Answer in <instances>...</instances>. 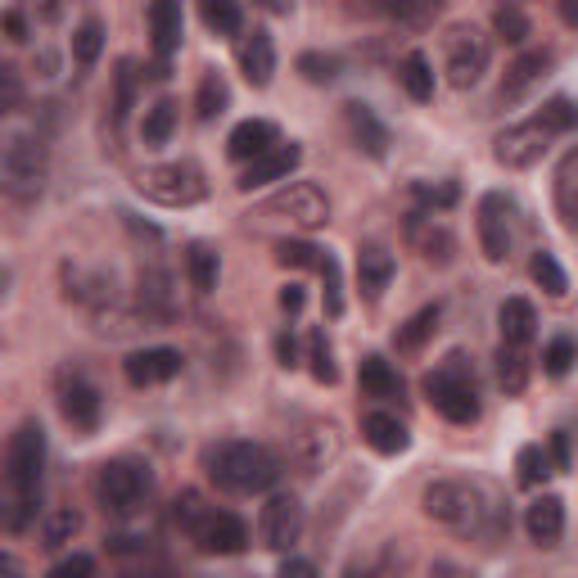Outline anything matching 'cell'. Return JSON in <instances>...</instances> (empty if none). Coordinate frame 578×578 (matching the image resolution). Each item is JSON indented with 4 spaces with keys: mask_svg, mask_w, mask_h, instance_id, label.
<instances>
[{
    "mask_svg": "<svg viewBox=\"0 0 578 578\" xmlns=\"http://www.w3.org/2000/svg\"><path fill=\"white\" fill-rule=\"evenodd\" d=\"M317 258H321V249H312L303 240H280L276 245V262L280 267H317Z\"/></svg>",
    "mask_w": 578,
    "mask_h": 578,
    "instance_id": "49",
    "label": "cell"
},
{
    "mask_svg": "<svg viewBox=\"0 0 578 578\" xmlns=\"http://www.w3.org/2000/svg\"><path fill=\"white\" fill-rule=\"evenodd\" d=\"M50 177V150L41 136H14L0 150V190L14 199H37Z\"/></svg>",
    "mask_w": 578,
    "mask_h": 578,
    "instance_id": "4",
    "label": "cell"
},
{
    "mask_svg": "<svg viewBox=\"0 0 578 578\" xmlns=\"http://www.w3.org/2000/svg\"><path fill=\"white\" fill-rule=\"evenodd\" d=\"M131 104H136V63L122 59L118 63V87H113V122H127Z\"/></svg>",
    "mask_w": 578,
    "mask_h": 578,
    "instance_id": "45",
    "label": "cell"
},
{
    "mask_svg": "<svg viewBox=\"0 0 578 578\" xmlns=\"http://www.w3.org/2000/svg\"><path fill=\"white\" fill-rule=\"evenodd\" d=\"M199 14L208 23V32H217V37H236L245 28L240 0H199Z\"/></svg>",
    "mask_w": 578,
    "mask_h": 578,
    "instance_id": "34",
    "label": "cell"
},
{
    "mask_svg": "<svg viewBox=\"0 0 578 578\" xmlns=\"http://www.w3.org/2000/svg\"><path fill=\"white\" fill-rule=\"evenodd\" d=\"M308 367H312V376H317L321 385H335V380H339L335 352H330V343H326V335H321V330H312V335H308Z\"/></svg>",
    "mask_w": 578,
    "mask_h": 578,
    "instance_id": "42",
    "label": "cell"
},
{
    "mask_svg": "<svg viewBox=\"0 0 578 578\" xmlns=\"http://www.w3.org/2000/svg\"><path fill=\"white\" fill-rule=\"evenodd\" d=\"M280 574H285V578H289V574H317V565H312V560H295V556H289V560L280 565Z\"/></svg>",
    "mask_w": 578,
    "mask_h": 578,
    "instance_id": "59",
    "label": "cell"
},
{
    "mask_svg": "<svg viewBox=\"0 0 578 578\" xmlns=\"http://www.w3.org/2000/svg\"><path fill=\"white\" fill-rule=\"evenodd\" d=\"M150 484H155V475H150V466H140V461H104L100 466V475H96V497H100V506L104 511H113V516H131L136 506L150 497Z\"/></svg>",
    "mask_w": 578,
    "mask_h": 578,
    "instance_id": "6",
    "label": "cell"
},
{
    "mask_svg": "<svg viewBox=\"0 0 578 578\" xmlns=\"http://www.w3.org/2000/svg\"><path fill=\"white\" fill-rule=\"evenodd\" d=\"M276 144V127L267 122V118H245L236 131H231V140H227V155L236 159V163H249V159H258L262 150H271Z\"/></svg>",
    "mask_w": 578,
    "mask_h": 578,
    "instance_id": "23",
    "label": "cell"
},
{
    "mask_svg": "<svg viewBox=\"0 0 578 578\" xmlns=\"http://www.w3.org/2000/svg\"><path fill=\"white\" fill-rule=\"evenodd\" d=\"M479 249L488 262L511 258V199L501 190H488L479 199Z\"/></svg>",
    "mask_w": 578,
    "mask_h": 578,
    "instance_id": "11",
    "label": "cell"
},
{
    "mask_svg": "<svg viewBox=\"0 0 578 578\" xmlns=\"http://www.w3.org/2000/svg\"><path fill=\"white\" fill-rule=\"evenodd\" d=\"M488 59H492V41L479 28H452L448 32V82L457 91L479 87V78L488 72Z\"/></svg>",
    "mask_w": 578,
    "mask_h": 578,
    "instance_id": "9",
    "label": "cell"
},
{
    "mask_svg": "<svg viewBox=\"0 0 578 578\" xmlns=\"http://www.w3.org/2000/svg\"><path fill=\"white\" fill-rule=\"evenodd\" d=\"M181 367H186V361H181L177 348H136V352L122 361V376H127V385H136V389H155V385L177 380Z\"/></svg>",
    "mask_w": 578,
    "mask_h": 578,
    "instance_id": "14",
    "label": "cell"
},
{
    "mask_svg": "<svg viewBox=\"0 0 578 578\" xmlns=\"http://www.w3.org/2000/svg\"><path fill=\"white\" fill-rule=\"evenodd\" d=\"M335 457V429L330 425H312L308 434H299V444H295V461L303 475H317L326 470V461Z\"/></svg>",
    "mask_w": 578,
    "mask_h": 578,
    "instance_id": "27",
    "label": "cell"
},
{
    "mask_svg": "<svg viewBox=\"0 0 578 578\" xmlns=\"http://www.w3.org/2000/svg\"><path fill=\"white\" fill-rule=\"evenodd\" d=\"M203 470H208V479L222 492H262V488H271L280 479L276 452L262 448V444H245V439L208 448Z\"/></svg>",
    "mask_w": 578,
    "mask_h": 578,
    "instance_id": "1",
    "label": "cell"
},
{
    "mask_svg": "<svg viewBox=\"0 0 578 578\" xmlns=\"http://www.w3.org/2000/svg\"><path fill=\"white\" fill-rule=\"evenodd\" d=\"M240 72L249 87H267L271 72H276V46H271V32L253 28L245 41H240Z\"/></svg>",
    "mask_w": 578,
    "mask_h": 578,
    "instance_id": "21",
    "label": "cell"
},
{
    "mask_svg": "<svg viewBox=\"0 0 578 578\" xmlns=\"http://www.w3.org/2000/svg\"><path fill=\"white\" fill-rule=\"evenodd\" d=\"M203 511H208V506H203V497H199V492H181V497L172 501V516H177V525H181L186 534L203 520Z\"/></svg>",
    "mask_w": 578,
    "mask_h": 578,
    "instance_id": "51",
    "label": "cell"
},
{
    "mask_svg": "<svg viewBox=\"0 0 578 578\" xmlns=\"http://www.w3.org/2000/svg\"><path fill=\"white\" fill-rule=\"evenodd\" d=\"M258 529H262V542H267L271 551L295 547L299 534H303V501H299L295 492H276V497L262 506Z\"/></svg>",
    "mask_w": 578,
    "mask_h": 578,
    "instance_id": "13",
    "label": "cell"
},
{
    "mask_svg": "<svg viewBox=\"0 0 578 578\" xmlns=\"http://www.w3.org/2000/svg\"><path fill=\"white\" fill-rule=\"evenodd\" d=\"M361 439H367L380 457H398V452H407L411 434H407V425H402L398 416H389V411H371V416H361Z\"/></svg>",
    "mask_w": 578,
    "mask_h": 578,
    "instance_id": "22",
    "label": "cell"
},
{
    "mask_svg": "<svg viewBox=\"0 0 578 578\" xmlns=\"http://www.w3.org/2000/svg\"><path fill=\"white\" fill-rule=\"evenodd\" d=\"M492 28H497V37H501V41H511V46H520V41L529 37V19H525L516 6H497Z\"/></svg>",
    "mask_w": 578,
    "mask_h": 578,
    "instance_id": "48",
    "label": "cell"
},
{
    "mask_svg": "<svg viewBox=\"0 0 578 578\" xmlns=\"http://www.w3.org/2000/svg\"><path fill=\"white\" fill-rule=\"evenodd\" d=\"M299 72L312 82V87H330L339 78V59L335 54H321V50H303L299 54Z\"/></svg>",
    "mask_w": 578,
    "mask_h": 578,
    "instance_id": "43",
    "label": "cell"
},
{
    "mask_svg": "<svg viewBox=\"0 0 578 578\" xmlns=\"http://www.w3.org/2000/svg\"><path fill=\"white\" fill-rule=\"evenodd\" d=\"M78 529H82V516L72 511V506H59V511H50V520H46V529H41V542L54 551V547H63V542L78 538Z\"/></svg>",
    "mask_w": 578,
    "mask_h": 578,
    "instance_id": "40",
    "label": "cell"
},
{
    "mask_svg": "<svg viewBox=\"0 0 578 578\" xmlns=\"http://www.w3.org/2000/svg\"><path fill=\"white\" fill-rule=\"evenodd\" d=\"M343 122H348V136H352V144H357L361 155H371V159L389 155V127L376 118L371 104H361V100L343 104Z\"/></svg>",
    "mask_w": 578,
    "mask_h": 578,
    "instance_id": "17",
    "label": "cell"
},
{
    "mask_svg": "<svg viewBox=\"0 0 578 578\" xmlns=\"http://www.w3.org/2000/svg\"><path fill=\"white\" fill-rule=\"evenodd\" d=\"M177 131V104L172 100H159L144 109V122H140V140L144 144H168Z\"/></svg>",
    "mask_w": 578,
    "mask_h": 578,
    "instance_id": "37",
    "label": "cell"
},
{
    "mask_svg": "<svg viewBox=\"0 0 578 578\" xmlns=\"http://www.w3.org/2000/svg\"><path fill=\"white\" fill-rule=\"evenodd\" d=\"M217 271H222V258H217V249L203 245V240H195V245L186 249V276H190V285L199 289V295H212V289H217Z\"/></svg>",
    "mask_w": 578,
    "mask_h": 578,
    "instance_id": "31",
    "label": "cell"
},
{
    "mask_svg": "<svg viewBox=\"0 0 578 578\" xmlns=\"http://www.w3.org/2000/svg\"><path fill=\"white\" fill-rule=\"evenodd\" d=\"M54 578H72V574H96V560L91 556H63V560H54V569H50Z\"/></svg>",
    "mask_w": 578,
    "mask_h": 578,
    "instance_id": "54",
    "label": "cell"
},
{
    "mask_svg": "<svg viewBox=\"0 0 578 578\" xmlns=\"http://www.w3.org/2000/svg\"><path fill=\"white\" fill-rule=\"evenodd\" d=\"M253 6H262L267 14H289L295 10V0H253Z\"/></svg>",
    "mask_w": 578,
    "mask_h": 578,
    "instance_id": "60",
    "label": "cell"
},
{
    "mask_svg": "<svg viewBox=\"0 0 578 578\" xmlns=\"http://www.w3.org/2000/svg\"><path fill=\"white\" fill-rule=\"evenodd\" d=\"M556 470H569V434L565 429H556L551 434V457H547Z\"/></svg>",
    "mask_w": 578,
    "mask_h": 578,
    "instance_id": "56",
    "label": "cell"
},
{
    "mask_svg": "<svg viewBox=\"0 0 578 578\" xmlns=\"http://www.w3.org/2000/svg\"><path fill=\"white\" fill-rule=\"evenodd\" d=\"M407 236L420 249V258H429V262H448L452 249H457V240L448 236V227H434V217H420V212L407 222Z\"/></svg>",
    "mask_w": 578,
    "mask_h": 578,
    "instance_id": "24",
    "label": "cell"
},
{
    "mask_svg": "<svg viewBox=\"0 0 578 578\" xmlns=\"http://www.w3.org/2000/svg\"><path fill=\"white\" fill-rule=\"evenodd\" d=\"M23 104V78H19V68L10 63H0V113H10Z\"/></svg>",
    "mask_w": 578,
    "mask_h": 578,
    "instance_id": "50",
    "label": "cell"
},
{
    "mask_svg": "<svg viewBox=\"0 0 578 578\" xmlns=\"http://www.w3.org/2000/svg\"><path fill=\"white\" fill-rule=\"evenodd\" d=\"M538 122L551 131V136H565V131H574V122H578V113H574V104H569V96H551L547 104H542V113H538Z\"/></svg>",
    "mask_w": 578,
    "mask_h": 578,
    "instance_id": "46",
    "label": "cell"
},
{
    "mask_svg": "<svg viewBox=\"0 0 578 578\" xmlns=\"http://www.w3.org/2000/svg\"><path fill=\"white\" fill-rule=\"evenodd\" d=\"M303 163V150H299V144L295 140H289V144H271V150H262L258 159H249V168L240 172V190L249 195V190H258V186H271V181H285L289 172H295Z\"/></svg>",
    "mask_w": 578,
    "mask_h": 578,
    "instance_id": "15",
    "label": "cell"
},
{
    "mask_svg": "<svg viewBox=\"0 0 578 578\" xmlns=\"http://www.w3.org/2000/svg\"><path fill=\"white\" fill-rule=\"evenodd\" d=\"M190 538L203 556H240L249 547V529L231 511H203V520L190 529Z\"/></svg>",
    "mask_w": 578,
    "mask_h": 578,
    "instance_id": "12",
    "label": "cell"
},
{
    "mask_svg": "<svg viewBox=\"0 0 578 578\" xmlns=\"http://www.w3.org/2000/svg\"><path fill=\"white\" fill-rule=\"evenodd\" d=\"M258 217H285L289 227H299V231H317L330 222V199L321 195V186L312 181H295V186H285L280 195H271Z\"/></svg>",
    "mask_w": 578,
    "mask_h": 578,
    "instance_id": "8",
    "label": "cell"
},
{
    "mask_svg": "<svg viewBox=\"0 0 578 578\" xmlns=\"http://www.w3.org/2000/svg\"><path fill=\"white\" fill-rule=\"evenodd\" d=\"M357 380H361V393H367V398H402V376L389 367V361L385 357H361V367H357Z\"/></svg>",
    "mask_w": 578,
    "mask_h": 578,
    "instance_id": "25",
    "label": "cell"
},
{
    "mask_svg": "<svg viewBox=\"0 0 578 578\" xmlns=\"http://www.w3.org/2000/svg\"><path fill=\"white\" fill-rule=\"evenodd\" d=\"M41 470H46V434L37 420H28V425H19V434L10 439V452H6V479H10L14 497L37 501Z\"/></svg>",
    "mask_w": 578,
    "mask_h": 578,
    "instance_id": "7",
    "label": "cell"
},
{
    "mask_svg": "<svg viewBox=\"0 0 578 578\" xmlns=\"http://www.w3.org/2000/svg\"><path fill=\"white\" fill-rule=\"evenodd\" d=\"M227 104H231V87H227V78H222L217 68H208L203 78H199V91H195V113H199V122L222 118Z\"/></svg>",
    "mask_w": 578,
    "mask_h": 578,
    "instance_id": "29",
    "label": "cell"
},
{
    "mask_svg": "<svg viewBox=\"0 0 578 578\" xmlns=\"http://www.w3.org/2000/svg\"><path fill=\"white\" fill-rule=\"evenodd\" d=\"M317 271H321V295H326V317H343V280H339V262L321 249V258H317Z\"/></svg>",
    "mask_w": 578,
    "mask_h": 578,
    "instance_id": "41",
    "label": "cell"
},
{
    "mask_svg": "<svg viewBox=\"0 0 578 578\" xmlns=\"http://www.w3.org/2000/svg\"><path fill=\"white\" fill-rule=\"evenodd\" d=\"M150 37H155V54L172 59V50L186 37V14H181V0H150Z\"/></svg>",
    "mask_w": 578,
    "mask_h": 578,
    "instance_id": "19",
    "label": "cell"
},
{
    "mask_svg": "<svg viewBox=\"0 0 578 578\" xmlns=\"http://www.w3.org/2000/svg\"><path fill=\"white\" fill-rule=\"evenodd\" d=\"M497 326H501V343L525 348L534 339V330H538V312H534L529 299H506L501 312H497Z\"/></svg>",
    "mask_w": 578,
    "mask_h": 578,
    "instance_id": "26",
    "label": "cell"
},
{
    "mask_svg": "<svg viewBox=\"0 0 578 578\" xmlns=\"http://www.w3.org/2000/svg\"><path fill=\"white\" fill-rule=\"evenodd\" d=\"M516 470H520V484H525V488H538V484H547V475H551V461H547V452H542L538 444H529V448H520V457H516Z\"/></svg>",
    "mask_w": 578,
    "mask_h": 578,
    "instance_id": "44",
    "label": "cell"
},
{
    "mask_svg": "<svg viewBox=\"0 0 578 578\" xmlns=\"http://www.w3.org/2000/svg\"><path fill=\"white\" fill-rule=\"evenodd\" d=\"M434 330H439V303H434V308H420L407 326H398L393 348H398V352H420V348H425V339H429Z\"/></svg>",
    "mask_w": 578,
    "mask_h": 578,
    "instance_id": "33",
    "label": "cell"
},
{
    "mask_svg": "<svg viewBox=\"0 0 578 578\" xmlns=\"http://www.w3.org/2000/svg\"><path fill=\"white\" fill-rule=\"evenodd\" d=\"M0 23H6V32H10V41H28V19L19 14V10H10L6 19H0Z\"/></svg>",
    "mask_w": 578,
    "mask_h": 578,
    "instance_id": "58",
    "label": "cell"
},
{
    "mask_svg": "<svg viewBox=\"0 0 578 578\" xmlns=\"http://www.w3.org/2000/svg\"><path fill=\"white\" fill-rule=\"evenodd\" d=\"M420 511L444 525V529H457V534H479L484 520H488V501L475 484H461V479H439L429 484L425 497H420Z\"/></svg>",
    "mask_w": 578,
    "mask_h": 578,
    "instance_id": "3",
    "label": "cell"
},
{
    "mask_svg": "<svg viewBox=\"0 0 578 578\" xmlns=\"http://www.w3.org/2000/svg\"><path fill=\"white\" fill-rule=\"evenodd\" d=\"M569 367H574V339L569 335H556L547 348H542V371L547 376H569Z\"/></svg>",
    "mask_w": 578,
    "mask_h": 578,
    "instance_id": "47",
    "label": "cell"
},
{
    "mask_svg": "<svg viewBox=\"0 0 578 578\" xmlns=\"http://www.w3.org/2000/svg\"><path fill=\"white\" fill-rule=\"evenodd\" d=\"M398 82H402V91H407L416 104H429V100H434V63H429L420 50H411V54L398 63Z\"/></svg>",
    "mask_w": 578,
    "mask_h": 578,
    "instance_id": "30",
    "label": "cell"
},
{
    "mask_svg": "<svg viewBox=\"0 0 578 578\" xmlns=\"http://www.w3.org/2000/svg\"><path fill=\"white\" fill-rule=\"evenodd\" d=\"M0 574H19V560H14V556H6V551H0Z\"/></svg>",
    "mask_w": 578,
    "mask_h": 578,
    "instance_id": "61",
    "label": "cell"
},
{
    "mask_svg": "<svg viewBox=\"0 0 578 578\" xmlns=\"http://www.w3.org/2000/svg\"><path fill=\"white\" fill-rule=\"evenodd\" d=\"M140 308H144V317H163L172 308L168 271H159V267H144L140 271Z\"/></svg>",
    "mask_w": 578,
    "mask_h": 578,
    "instance_id": "36",
    "label": "cell"
},
{
    "mask_svg": "<svg viewBox=\"0 0 578 578\" xmlns=\"http://www.w3.org/2000/svg\"><path fill=\"white\" fill-rule=\"evenodd\" d=\"M303 303H308V295H303L299 285H285V289H280V312H285V317H299Z\"/></svg>",
    "mask_w": 578,
    "mask_h": 578,
    "instance_id": "55",
    "label": "cell"
},
{
    "mask_svg": "<svg viewBox=\"0 0 578 578\" xmlns=\"http://www.w3.org/2000/svg\"><path fill=\"white\" fill-rule=\"evenodd\" d=\"M529 276L538 280V289H542V295H551V299H565V295H569V276L560 271L556 253H547V249H538V253H534V262H529Z\"/></svg>",
    "mask_w": 578,
    "mask_h": 578,
    "instance_id": "38",
    "label": "cell"
},
{
    "mask_svg": "<svg viewBox=\"0 0 578 578\" xmlns=\"http://www.w3.org/2000/svg\"><path fill=\"white\" fill-rule=\"evenodd\" d=\"M578 155H565L560 159V172H556V212H560V222L574 231V217H578Z\"/></svg>",
    "mask_w": 578,
    "mask_h": 578,
    "instance_id": "32",
    "label": "cell"
},
{
    "mask_svg": "<svg viewBox=\"0 0 578 578\" xmlns=\"http://www.w3.org/2000/svg\"><path fill=\"white\" fill-rule=\"evenodd\" d=\"M547 150H551V131H547L538 118L506 127V131H497V140H492V159H497L501 168H511V172H525V168L542 163Z\"/></svg>",
    "mask_w": 578,
    "mask_h": 578,
    "instance_id": "10",
    "label": "cell"
},
{
    "mask_svg": "<svg viewBox=\"0 0 578 578\" xmlns=\"http://www.w3.org/2000/svg\"><path fill=\"white\" fill-rule=\"evenodd\" d=\"M136 190L144 199H155L163 208H190L199 199H208V181L195 163H155L136 172Z\"/></svg>",
    "mask_w": 578,
    "mask_h": 578,
    "instance_id": "5",
    "label": "cell"
},
{
    "mask_svg": "<svg viewBox=\"0 0 578 578\" xmlns=\"http://www.w3.org/2000/svg\"><path fill=\"white\" fill-rule=\"evenodd\" d=\"M525 529H529V538H534L538 547H556V542H560V534H565V501H560L556 492H547V497L529 501V511H525Z\"/></svg>",
    "mask_w": 578,
    "mask_h": 578,
    "instance_id": "20",
    "label": "cell"
},
{
    "mask_svg": "<svg viewBox=\"0 0 578 578\" xmlns=\"http://www.w3.org/2000/svg\"><path fill=\"white\" fill-rule=\"evenodd\" d=\"M393 280V253L385 245H361L357 249V285H361V299L380 303L385 289Z\"/></svg>",
    "mask_w": 578,
    "mask_h": 578,
    "instance_id": "18",
    "label": "cell"
},
{
    "mask_svg": "<svg viewBox=\"0 0 578 578\" xmlns=\"http://www.w3.org/2000/svg\"><path fill=\"white\" fill-rule=\"evenodd\" d=\"M497 380H501L506 393H525V385H529V361H525V352H520L516 343H501V348H497Z\"/></svg>",
    "mask_w": 578,
    "mask_h": 578,
    "instance_id": "35",
    "label": "cell"
},
{
    "mask_svg": "<svg viewBox=\"0 0 578 578\" xmlns=\"http://www.w3.org/2000/svg\"><path fill=\"white\" fill-rule=\"evenodd\" d=\"M411 190H416V199H420V203H429V208H452V203H457V186H452V181H444V186L416 181Z\"/></svg>",
    "mask_w": 578,
    "mask_h": 578,
    "instance_id": "52",
    "label": "cell"
},
{
    "mask_svg": "<svg viewBox=\"0 0 578 578\" xmlns=\"http://www.w3.org/2000/svg\"><path fill=\"white\" fill-rule=\"evenodd\" d=\"M59 411H63V420L72 429L91 434L100 425V393H96V385L82 380V376H63V385H59Z\"/></svg>",
    "mask_w": 578,
    "mask_h": 578,
    "instance_id": "16",
    "label": "cell"
},
{
    "mask_svg": "<svg viewBox=\"0 0 578 578\" xmlns=\"http://www.w3.org/2000/svg\"><path fill=\"white\" fill-rule=\"evenodd\" d=\"M551 68V50H529L511 63V72H506V82H501V100H520L542 72Z\"/></svg>",
    "mask_w": 578,
    "mask_h": 578,
    "instance_id": "28",
    "label": "cell"
},
{
    "mask_svg": "<svg viewBox=\"0 0 578 578\" xmlns=\"http://www.w3.org/2000/svg\"><path fill=\"white\" fill-rule=\"evenodd\" d=\"M276 357H280V367H299V343H295V335H280L276 339Z\"/></svg>",
    "mask_w": 578,
    "mask_h": 578,
    "instance_id": "57",
    "label": "cell"
},
{
    "mask_svg": "<svg viewBox=\"0 0 578 578\" xmlns=\"http://www.w3.org/2000/svg\"><path fill=\"white\" fill-rule=\"evenodd\" d=\"M425 398L434 402L444 420L452 425H475L479 420V380L466 352H448L439 367L425 376Z\"/></svg>",
    "mask_w": 578,
    "mask_h": 578,
    "instance_id": "2",
    "label": "cell"
},
{
    "mask_svg": "<svg viewBox=\"0 0 578 578\" xmlns=\"http://www.w3.org/2000/svg\"><path fill=\"white\" fill-rule=\"evenodd\" d=\"M444 0H393V14L398 19H425V14H434Z\"/></svg>",
    "mask_w": 578,
    "mask_h": 578,
    "instance_id": "53",
    "label": "cell"
},
{
    "mask_svg": "<svg viewBox=\"0 0 578 578\" xmlns=\"http://www.w3.org/2000/svg\"><path fill=\"white\" fill-rule=\"evenodd\" d=\"M100 50H104V23H100V19H87L78 32H72V63L87 72V68H96Z\"/></svg>",
    "mask_w": 578,
    "mask_h": 578,
    "instance_id": "39",
    "label": "cell"
}]
</instances>
